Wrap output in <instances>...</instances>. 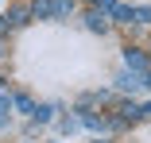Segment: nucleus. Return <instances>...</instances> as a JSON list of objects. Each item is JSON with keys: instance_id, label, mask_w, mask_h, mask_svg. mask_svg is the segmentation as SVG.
Listing matches in <instances>:
<instances>
[{"instance_id": "obj_14", "label": "nucleus", "mask_w": 151, "mask_h": 143, "mask_svg": "<svg viewBox=\"0 0 151 143\" xmlns=\"http://www.w3.org/2000/svg\"><path fill=\"white\" fill-rule=\"evenodd\" d=\"M0 85H4V77H0Z\"/></svg>"}, {"instance_id": "obj_8", "label": "nucleus", "mask_w": 151, "mask_h": 143, "mask_svg": "<svg viewBox=\"0 0 151 143\" xmlns=\"http://www.w3.org/2000/svg\"><path fill=\"white\" fill-rule=\"evenodd\" d=\"M132 19H136V23H151V8H136Z\"/></svg>"}, {"instance_id": "obj_9", "label": "nucleus", "mask_w": 151, "mask_h": 143, "mask_svg": "<svg viewBox=\"0 0 151 143\" xmlns=\"http://www.w3.org/2000/svg\"><path fill=\"white\" fill-rule=\"evenodd\" d=\"M0 128H8V112H0Z\"/></svg>"}, {"instance_id": "obj_1", "label": "nucleus", "mask_w": 151, "mask_h": 143, "mask_svg": "<svg viewBox=\"0 0 151 143\" xmlns=\"http://www.w3.org/2000/svg\"><path fill=\"white\" fill-rule=\"evenodd\" d=\"M35 19H62L74 12V0H35Z\"/></svg>"}, {"instance_id": "obj_13", "label": "nucleus", "mask_w": 151, "mask_h": 143, "mask_svg": "<svg viewBox=\"0 0 151 143\" xmlns=\"http://www.w3.org/2000/svg\"><path fill=\"white\" fill-rule=\"evenodd\" d=\"M93 4H101V0H93Z\"/></svg>"}, {"instance_id": "obj_5", "label": "nucleus", "mask_w": 151, "mask_h": 143, "mask_svg": "<svg viewBox=\"0 0 151 143\" xmlns=\"http://www.w3.org/2000/svg\"><path fill=\"white\" fill-rule=\"evenodd\" d=\"M12 104H16L19 112H27V116H35V108H39V104H35L31 97H27V93H16V97H12Z\"/></svg>"}, {"instance_id": "obj_2", "label": "nucleus", "mask_w": 151, "mask_h": 143, "mask_svg": "<svg viewBox=\"0 0 151 143\" xmlns=\"http://www.w3.org/2000/svg\"><path fill=\"white\" fill-rule=\"evenodd\" d=\"M124 66L136 70V74H147V54L139 46H124Z\"/></svg>"}, {"instance_id": "obj_4", "label": "nucleus", "mask_w": 151, "mask_h": 143, "mask_svg": "<svg viewBox=\"0 0 151 143\" xmlns=\"http://www.w3.org/2000/svg\"><path fill=\"white\" fill-rule=\"evenodd\" d=\"M27 16H35V8H31V4H16V8L8 12V23L19 27V23H27Z\"/></svg>"}, {"instance_id": "obj_10", "label": "nucleus", "mask_w": 151, "mask_h": 143, "mask_svg": "<svg viewBox=\"0 0 151 143\" xmlns=\"http://www.w3.org/2000/svg\"><path fill=\"white\" fill-rule=\"evenodd\" d=\"M143 85H147V89H151V70H147V74H143Z\"/></svg>"}, {"instance_id": "obj_6", "label": "nucleus", "mask_w": 151, "mask_h": 143, "mask_svg": "<svg viewBox=\"0 0 151 143\" xmlns=\"http://www.w3.org/2000/svg\"><path fill=\"white\" fill-rule=\"evenodd\" d=\"M116 81H120V89H136V85H143V81H139V77H136L132 70H124V74H120Z\"/></svg>"}, {"instance_id": "obj_12", "label": "nucleus", "mask_w": 151, "mask_h": 143, "mask_svg": "<svg viewBox=\"0 0 151 143\" xmlns=\"http://www.w3.org/2000/svg\"><path fill=\"white\" fill-rule=\"evenodd\" d=\"M143 112H151V104H147V108H143Z\"/></svg>"}, {"instance_id": "obj_3", "label": "nucleus", "mask_w": 151, "mask_h": 143, "mask_svg": "<svg viewBox=\"0 0 151 143\" xmlns=\"http://www.w3.org/2000/svg\"><path fill=\"white\" fill-rule=\"evenodd\" d=\"M85 27H89V31H101V35H105V31H109V16H105L101 8H93V12L85 16Z\"/></svg>"}, {"instance_id": "obj_11", "label": "nucleus", "mask_w": 151, "mask_h": 143, "mask_svg": "<svg viewBox=\"0 0 151 143\" xmlns=\"http://www.w3.org/2000/svg\"><path fill=\"white\" fill-rule=\"evenodd\" d=\"M4 27H8V19H4V16H0V35H4Z\"/></svg>"}, {"instance_id": "obj_7", "label": "nucleus", "mask_w": 151, "mask_h": 143, "mask_svg": "<svg viewBox=\"0 0 151 143\" xmlns=\"http://www.w3.org/2000/svg\"><path fill=\"white\" fill-rule=\"evenodd\" d=\"M50 116H54V104H39V108H35V120H39V124H47Z\"/></svg>"}]
</instances>
